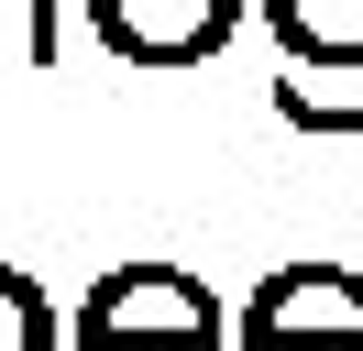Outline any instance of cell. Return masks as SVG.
<instances>
[{"label":"cell","mask_w":363,"mask_h":351,"mask_svg":"<svg viewBox=\"0 0 363 351\" xmlns=\"http://www.w3.org/2000/svg\"><path fill=\"white\" fill-rule=\"evenodd\" d=\"M231 351H363V340H253V329H231Z\"/></svg>","instance_id":"obj_9"},{"label":"cell","mask_w":363,"mask_h":351,"mask_svg":"<svg viewBox=\"0 0 363 351\" xmlns=\"http://www.w3.org/2000/svg\"><path fill=\"white\" fill-rule=\"evenodd\" d=\"M0 351H67V318L45 307V285L23 263H0Z\"/></svg>","instance_id":"obj_6"},{"label":"cell","mask_w":363,"mask_h":351,"mask_svg":"<svg viewBox=\"0 0 363 351\" xmlns=\"http://www.w3.org/2000/svg\"><path fill=\"white\" fill-rule=\"evenodd\" d=\"M77 329H133V340H220V297L187 263H111L77 307Z\"/></svg>","instance_id":"obj_1"},{"label":"cell","mask_w":363,"mask_h":351,"mask_svg":"<svg viewBox=\"0 0 363 351\" xmlns=\"http://www.w3.org/2000/svg\"><path fill=\"white\" fill-rule=\"evenodd\" d=\"M55 66V0H0V77Z\"/></svg>","instance_id":"obj_7"},{"label":"cell","mask_w":363,"mask_h":351,"mask_svg":"<svg viewBox=\"0 0 363 351\" xmlns=\"http://www.w3.org/2000/svg\"><path fill=\"white\" fill-rule=\"evenodd\" d=\"M275 121H297V132H363V55H286L275 66Z\"/></svg>","instance_id":"obj_4"},{"label":"cell","mask_w":363,"mask_h":351,"mask_svg":"<svg viewBox=\"0 0 363 351\" xmlns=\"http://www.w3.org/2000/svg\"><path fill=\"white\" fill-rule=\"evenodd\" d=\"M242 11L253 0H89L99 44L121 66H199V55H220L242 33Z\"/></svg>","instance_id":"obj_2"},{"label":"cell","mask_w":363,"mask_h":351,"mask_svg":"<svg viewBox=\"0 0 363 351\" xmlns=\"http://www.w3.org/2000/svg\"><path fill=\"white\" fill-rule=\"evenodd\" d=\"M286 55H363V0H253Z\"/></svg>","instance_id":"obj_5"},{"label":"cell","mask_w":363,"mask_h":351,"mask_svg":"<svg viewBox=\"0 0 363 351\" xmlns=\"http://www.w3.org/2000/svg\"><path fill=\"white\" fill-rule=\"evenodd\" d=\"M67 351H220V340H133V329H67Z\"/></svg>","instance_id":"obj_8"},{"label":"cell","mask_w":363,"mask_h":351,"mask_svg":"<svg viewBox=\"0 0 363 351\" xmlns=\"http://www.w3.org/2000/svg\"><path fill=\"white\" fill-rule=\"evenodd\" d=\"M231 329H253V340H363V275L352 263H275Z\"/></svg>","instance_id":"obj_3"}]
</instances>
